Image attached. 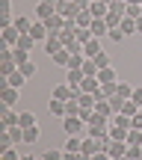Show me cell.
<instances>
[{
	"label": "cell",
	"instance_id": "1",
	"mask_svg": "<svg viewBox=\"0 0 142 160\" xmlns=\"http://www.w3.org/2000/svg\"><path fill=\"white\" fill-rule=\"evenodd\" d=\"M110 125H113V122H110L107 119V116H92V119H89V125H86V137H107V133H110Z\"/></svg>",
	"mask_w": 142,
	"mask_h": 160
},
{
	"label": "cell",
	"instance_id": "2",
	"mask_svg": "<svg viewBox=\"0 0 142 160\" xmlns=\"http://www.w3.org/2000/svg\"><path fill=\"white\" fill-rule=\"evenodd\" d=\"M62 131L68 133V137H80V133L86 131V122L80 119V116H65L62 119Z\"/></svg>",
	"mask_w": 142,
	"mask_h": 160
},
{
	"label": "cell",
	"instance_id": "3",
	"mask_svg": "<svg viewBox=\"0 0 142 160\" xmlns=\"http://www.w3.org/2000/svg\"><path fill=\"white\" fill-rule=\"evenodd\" d=\"M62 48H65V45H62V39H59L56 33H51V36H47V42H45V53H47V57H56Z\"/></svg>",
	"mask_w": 142,
	"mask_h": 160
},
{
	"label": "cell",
	"instance_id": "4",
	"mask_svg": "<svg viewBox=\"0 0 142 160\" xmlns=\"http://www.w3.org/2000/svg\"><path fill=\"white\" fill-rule=\"evenodd\" d=\"M30 36H33L36 42H42V45H45L47 36H51V30H47V24H45V21H33V30H30Z\"/></svg>",
	"mask_w": 142,
	"mask_h": 160
},
{
	"label": "cell",
	"instance_id": "5",
	"mask_svg": "<svg viewBox=\"0 0 142 160\" xmlns=\"http://www.w3.org/2000/svg\"><path fill=\"white\" fill-rule=\"evenodd\" d=\"M89 30H92V36H95V39H104V36H110V24L104 21V18H95Z\"/></svg>",
	"mask_w": 142,
	"mask_h": 160
},
{
	"label": "cell",
	"instance_id": "6",
	"mask_svg": "<svg viewBox=\"0 0 142 160\" xmlns=\"http://www.w3.org/2000/svg\"><path fill=\"white\" fill-rule=\"evenodd\" d=\"M3 125L6 128H21V113H15L12 107H3Z\"/></svg>",
	"mask_w": 142,
	"mask_h": 160
},
{
	"label": "cell",
	"instance_id": "7",
	"mask_svg": "<svg viewBox=\"0 0 142 160\" xmlns=\"http://www.w3.org/2000/svg\"><path fill=\"white\" fill-rule=\"evenodd\" d=\"M56 12V6H51V3H42L39 0V6H36V21H47V18Z\"/></svg>",
	"mask_w": 142,
	"mask_h": 160
},
{
	"label": "cell",
	"instance_id": "8",
	"mask_svg": "<svg viewBox=\"0 0 142 160\" xmlns=\"http://www.w3.org/2000/svg\"><path fill=\"white\" fill-rule=\"evenodd\" d=\"M45 24H47V30H51V33H62V27H65V18L59 15V12H53V15L47 18Z\"/></svg>",
	"mask_w": 142,
	"mask_h": 160
},
{
	"label": "cell",
	"instance_id": "9",
	"mask_svg": "<svg viewBox=\"0 0 142 160\" xmlns=\"http://www.w3.org/2000/svg\"><path fill=\"white\" fill-rule=\"evenodd\" d=\"M24 83H27V74H24L21 68H18V71H12V74L6 77V86H12V89H21Z\"/></svg>",
	"mask_w": 142,
	"mask_h": 160
},
{
	"label": "cell",
	"instance_id": "10",
	"mask_svg": "<svg viewBox=\"0 0 142 160\" xmlns=\"http://www.w3.org/2000/svg\"><path fill=\"white\" fill-rule=\"evenodd\" d=\"M53 98H59V101H71L74 89H71L68 83H59V86H53Z\"/></svg>",
	"mask_w": 142,
	"mask_h": 160
},
{
	"label": "cell",
	"instance_id": "11",
	"mask_svg": "<svg viewBox=\"0 0 142 160\" xmlns=\"http://www.w3.org/2000/svg\"><path fill=\"white\" fill-rule=\"evenodd\" d=\"M80 148H83V137H68L62 145V151H68V154H80Z\"/></svg>",
	"mask_w": 142,
	"mask_h": 160
},
{
	"label": "cell",
	"instance_id": "12",
	"mask_svg": "<svg viewBox=\"0 0 142 160\" xmlns=\"http://www.w3.org/2000/svg\"><path fill=\"white\" fill-rule=\"evenodd\" d=\"M98 53H101V39H92V42H86V45H83V57L86 59L98 57Z\"/></svg>",
	"mask_w": 142,
	"mask_h": 160
},
{
	"label": "cell",
	"instance_id": "13",
	"mask_svg": "<svg viewBox=\"0 0 142 160\" xmlns=\"http://www.w3.org/2000/svg\"><path fill=\"white\" fill-rule=\"evenodd\" d=\"M0 98H3V107H12V104H18V89L6 86V89H0Z\"/></svg>",
	"mask_w": 142,
	"mask_h": 160
},
{
	"label": "cell",
	"instance_id": "14",
	"mask_svg": "<svg viewBox=\"0 0 142 160\" xmlns=\"http://www.w3.org/2000/svg\"><path fill=\"white\" fill-rule=\"evenodd\" d=\"M47 110H51V116H56V119H65V101H59V98H51Z\"/></svg>",
	"mask_w": 142,
	"mask_h": 160
},
{
	"label": "cell",
	"instance_id": "15",
	"mask_svg": "<svg viewBox=\"0 0 142 160\" xmlns=\"http://www.w3.org/2000/svg\"><path fill=\"white\" fill-rule=\"evenodd\" d=\"M107 154L113 157V160H115V157H125V154H127V142H115V139H113L110 148H107Z\"/></svg>",
	"mask_w": 142,
	"mask_h": 160
},
{
	"label": "cell",
	"instance_id": "16",
	"mask_svg": "<svg viewBox=\"0 0 142 160\" xmlns=\"http://www.w3.org/2000/svg\"><path fill=\"white\" fill-rule=\"evenodd\" d=\"M89 12L95 18H107V12H110V6L104 3V0H95V3H89Z\"/></svg>",
	"mask_w": 142,
	"mask_h": 160
},
{
	"label": "cell",
	"instance_id": "17",
	"mask_svg": "<svg viewBox=\"0 0 142 160\" xmlns=\"http://www.w3.org/2000/svg\"><path fill=\"white\" fill-rule=\"evenodd\" d=\"M12 71H18V62H15V57H12V59H0V77H9Z\"/></svg>",
	"mask_w": 142,
	"mask_h": 160
},
{
	"label": "cell",
	"instance_id": "18",
	"mask_svg": "<svg viewBox=\"0 0 142 160\" xmlns=\"http://www.w3.org/2000/svg\"><path fill=\"white\" fill-rule=\"evenodd\" d=\"M12 27H15L18 33H30V30H33V21H30L27 15H21V18H15V24H12Z\"/></svg>",
	"mask_w": 142,
	"mask_h": 160
},
{
	"label": "cell",
	"instance_id": "19",
	"mask_svg": "<svg viewBox=\"0 0 142 160\" xmlns=\"http://www.w3.org/2000/svg\"><path fill=\"white\" fill-rule=\"evenodd\" d=\"M39 125H33V128H24V145H33L36 139H39Z\"/></svg>",
	"mask_w": 142,
	"mask_h": 160
},
{
	"label": "cell",
	"instance_id": "20",
	"mask_svg": "<svg viewBox=\"0 0 142 160\" xmlns=\"http://www.w3.org/2000/svg\"><path fill=\"white\" fill-rule=\"evenodd\" d=\"M139 110H142V107H139V104H133L130 98H127V101L121 104V116H127V119H133V116H136Z\"/></svg>",
	"mask_w": 142,
	"mask_h": 160
},
{
	"label": "cell",
	"instance_id": "21",
	"mask_svg": "<svg viewBox=\"0 0 142 160\" xmlns=\"http://www.w3.org/2000/svg\"><path fill=\"white\" fill-rule=\"evenodd\" d=\"M74 21H77V27H92V21H95V15H92L89 9H83V12L77 15V18H74Z\"/></svg>",
	"mask_w": 142,
	"mask_h": 160
},
{
	"label": "cell",
	"instance_id": "22",
	"mask_svg": "<svg viewBox=\"0 0 142 160\" xmlns=\"http://www.w3.org/2000/svg\"><path fill=\"white\" fill-rule=\"evenodd\" d=\"M74 39H77L80 45H86V42H92L95 36H92V30H89V27H77V33H74Z\"/></svg>",
	"mask_w": 142,
	"mask_h": 160
},
{
	"label": "cell",
	"instance_id": "23",
	"mask_svg": "<svg viewBox=\"0 0 142 160\" xmlns=\"http://www.w3.org/2000/svg\"><path fill=\"white\" fill-rule=\"evenodd\" d=\"M33 45H36V39L30 33H21V39H18V45L15 48H21V51H33Z\"/></svg>",
	"mask_w": 142,
	"mask_h": 160
},
{
	"label": "cell",
	"instance_id": "24",
	"mask_svg": "<svg viewBox=\"0 0 142 160\" xmlns=\"http://www.w3.org/2000/svg\"><path fill=\"white\" fill-rule=\"evenodd\" d=\"M98 80H101V83H115L119 77H115L113 65H110V68H101V71H98Z\"/></svg>",
	"mask_w": 142,
	"mask_h": 160
},
{
	"label": "cell",
	"instance_id": "25",
	"mask_svg": "<svg viewBox=\"0 0 142 160\" xmlns=\"http://www.w3.org/2000/svg\"><path fill=\"white\" fill-rule=\"evenodd\" d=\"M9 139H12V145H24V128H9Z\"/></svg>",
	"mask_w": 142,
	"mask_h": 160
},
{
	"label": "cell",
	"instance_id": "26",
	"mask_svg": "<svg viewBox=\"0 0 142 160\" xmlns=\"http://www.w3.org/2000/svg\"><path fill=\"white\" fill-rule=\"evenodd\" d=\"M104 21H107V24H110V30H113V27H121V21H125V15H119V12H113V9H110Z\"/></svg>",
	"mask_w": 142,
	"mask_h": 160
},
{
	"label": "cell",
	"instance_id": "27",
	"mask_svg": "<svg viewBox=\"0 0 142 160\" xmlns=\"http://www.w3.org/2000/svg\"><path fill=\"white\" fill-rule=\"evenodd\" d=\"M121 33H125V36H133V33H136V18H127L125 15V21H121Z\"/></svg>",
	"mask_w": 142,
	"mask_h": 160
},
{
	"label": "cell",
	"instance_id": "28",
	"mask_svg": "<svg viewBox=\"0 0 142 160\" xmlns=\"http://www.w3.org/2000/svg\"><path fill=\"white\" fill-rule=\"evenodd\" d=\"M86 74L80 68H68V86H80V80H83Z\"/></svg>",
	"mask_w": 142,
	"mask_h": 160
},
{
	"label": "cell",
	"instance_id": "29",
	"mask_svg": "<svg viewBox=\"0 0 142 160\" xmlns=\"http://www.w3.org/2000/svg\"><path fill=\"white\" fill-rule=\"evenodd\" d=\"M80 71H83L86 77H98V65H95V59H86V62H83V68H80Z\"/></svg>",
	"mask_w": 142,
	"mask_h": 160
},
{
	"label": "cell",
	"instance_id": "30",
	"mask_svg": "<svg viewBox=\"0 0 142 160\" xmlns=\"http://www.w3.org/2000/svg\"><path fill=\"white\" fill-rule=\"evenodd\" d=\"M127 145H142V131H136V128H130V133H127V139H125Z\"/></svg>",
	"mask_w": 142,
	"mask_h": 160
},
{
	"label": "cell",
	"instance_id": "31",
	"mask_svg": "<svg viewBox=\"0 0 142 160\" xmlns=\"http://www.w3.org/2000/svg\"><path fill=\"white\" fill-rule=\"evenodd\" d=\"M12 57H15L18 68H21V65H24V62H27V59H30V51H21V48H15V51H12Z\"/></svg>",
	"mask_w": 142,
	"mask_h": 160
},
{
	"label": "cell",
	"instance_id": "32",
	"mask_svg": "<svg viewBox=\"0 0 142 160\" xmlns=\"http://www.w3.org/2000/svg\"><path fill=\"white\" fill-rule=\"evenodd\" d=\"M53 62H56V65H65V68H68V62H71V53L62 48V51H59L56 57H53Z\"/></svg>",
	"mask_w": 142,
	"mask_h": 160
},
{
	"label": "cell",
	"instance_id": "33",
	"mask_svg": "<svg viewBox=\"0 0 142 160\" xmlns=\"http://www.w3.org/2000/svg\"><path fill=\"white\" fill-rule=\"evenodd\" d=\"M92 59H95V65H98V71H101V68H110V53H98V57H92Z\"/></svg>",
	"mask_w": 142,
	"mask_h": 160
},
{
	"label": "cell",
	"instance_id": "34",
	"mask_svg": "<svg viewBox=\"0 0 142 160\" xmlns=\"http://www.w3.org/2000/svg\"><path fill=\"white\" fill-rule=\"evenodd\" d=\"M133 89H136V86H130V83H125V80H119V95H121V98H130Z\"/></svg>",
	"mask_w": 142,
	"mask_h": 160
},
{
	"label": "cell",
	"instance_id": "35",
	"mask_svg": "<svg viewBox=\"0 0 142 160\" xmlns=\"http://www.w3.org/2000/svg\"><path fill=\"white\" fill-rule=\"evenodd\" d=\"M62 154H65L62 148H47V151H45V157H42V160H62Z\"/></svg>",
	"mask_w": 142,
	"mask_h": 160
},
{
	"label": "cell",
	"instance_id": "36",
	"mask_svg": "<svg viewBox=\"0 0 142 160\" xmlns=\"http://www.w3.org/2000/svg\"><path fill=\"white\" fill-rule=\"evenodd\" d=\"M33 125H36V116L24 110V113H21V128H33Z\"/></svg>",
	"mask_w": 142,
	"mask_h": 160
},
{
	"label": "cell",
	"instance_id": "37",
	"mask_svg": "<svg viewBox=\"0 0 142 160\" xmlns=\"http://www.w3.org/2000/svg\"><path fill=\"white\" fill-rule=\"evenodd\" d=\"M127 157L130 160H142V145H127Z\"/></svg>",
	"mask_w": 142,
	"mask_h": 160
},
{
	"label": "cell",
	"instance_id": "38",
	"mask_svg": "<svg viewBox=\"0 0 142 160\" xmlns=\"http://www.w3.org/2000/svg\"><path fill=\"white\" fill-rule=\"evenodd\" d=\"M21 71H24V74H27V80H30V77L36 74V62H33V59H27V62L21 65Z\"/></svg>",
	"mask_w": 142,
	"mask_h": 160
},
{
	"label": "cell",
	"instance_id": "39",
	"mask_svg": "<svg viewBox=\"0 0 142 160\" xmlns=\"http://www.w3.org/2000/svg\"><path fill=\"white\" fill-rule=\"evenodd\" d=\"M0 160H21V154L12 151V148H6V151H0Z\"/></svg>",
	"mask_w": 142,
	"mask_h": 160
},
{
	"label": "cell",
	"instance_id": "40",
	"mask_svg": "<svg viewBox=\"0 0 142 160\" xmlns=\"http://www.w3.org/2000/svg\"><path fill=\"white\" fill-rule=\"evenodd\" d=\"M0 15H12V0H0Z\"/></svg>",
	"mask_w": 142,
	"mask_h": 160
},
{
	"label": "cell",
	"instance_id": "41",
	"mask_svg": "<svg viewBox=\"0 0 142 160\" xmlns=\"http://www.w3.org/2000/svg\"><path fill=\"white\" fill-rule=\"evenodd\" d=\"M110 39H113V42H121V39H125V33H121V27H113V30H110Z\"/></svg>",
	"mask_w": 142,
	"mask_h": 160
},
{
	"label": "cell",
	"instance_id": "42",
	"mask_svg": "<svg viewBox=\"0 0 142 160\" xmlns=\"http://www.w3.org/2000/svg\"><path fill=\"white\" fill-rule=\"evenodd\" d=\"M130 101H133V104H139V107H142V86H136V89H133Z\"/></svg>",
	"mask_w": 142,
	"mask_h": 160
},
{
	"label": "cell",
	"instance_id": "43",
	"mask_svg": "<svg viewBox=\"0 0 142 160\" xmlns=\"http://www.w3.org/2000/svg\"><path fill=\"white\" fill-rule=\"evenodd\" d=\"M142 15V6H127V18H139Z\"/></svg>",
	"mask_w": 142,
	"mask_h": 160
},
{
	"label": "cell",
	"instance_id": "44",
	"mask_svg": "<svg viewBox=\"0 0 142 160\" xmlns=\"http://www.w3.org/2000/svg\"><path fill=\"white\" fill-rule=\"evenodd\" d=\"M92 160H113V157H110V154H107V151H98V154H95V157H92Z\"/></svg>",
	"mask_w": 142,
	"mask_h": 160
},
{
	"label": "cell",
	"instance_id": "45",
	"mask_svg": "<svg viewBox=\"0 0 142 160\" xmlns=\"http://www.w3.org/2000/svg\"><path fill=\"white\" fill-rule=\"evenodd\" d=\"M80 154H68V151H65V154H62V160H77Z\"/></svg>",
	"mask_w": 142,
	"mask_h": 160
},
{
	"label": "cell",
	"instance_id": "46",
	"mask_svg": "<svg viewBox=\"0 0 142 160\" xmlns=\"http://www.w3.org/2000/svg\"><path fill=\"white\" fill-rule=\"evenodd\" d=\"M127 6H142V0H125Z\"/></svg>",
	"mask_w": 142,
	"mask_h": 160
},
{
	"label": "cell",
	"instance_id": "47",
	"mask_svg": "<svg viewBox=\"0 0 142 160\" xmlns=\"http://www.w3.org/2000/svg\"><path fill=\"white\" fill-rule=\"evenodd\" d=\"M136 33H142V15L136 18Z\"/></svg>",
	"mask_w": 142,
	"mask_h": 160
},
{
	"label": "cell",
	"instance_id": "48",
	"mask_svg": "<svg viewBox=\"0 0 142 160\" xmlns=\"http://www.w3.org/2000/svg\"><path fill=\"white\" fill-rule=\"evenodd\" d=\"M21 160H36V157L33 154H21Z\"/></svg>",
	"mask_w": 142,
	"mask_h": 160
},
{
	"label": "cell",
	"instance_id": "49",
	"mask_svg": "<svg viewBox=\"0 0 142 160\" xmlns=\"http://www.w3.org/2000/svg\"><path fill=\"white\" fill-rule=\"evenodd\" d=\"M77 160H92V154H80V157H77Z\"/></svg>",
	"mask_w": 142,
	"mask_h": 160
},
{
	"label": "cell",
	"instance_id": "50",
	"mask_svg": "<svg viewBox=\"0 0 142 160\" xmlns=\"http://www.w3.org/2000/svg\"><path fill=\"white\" fill-rule=\"evenodd\" d=\"M42 3H51V6H56V3H59V0H42Z\"/></svg>",
	"mask_w": 142,
	"mask_h": 160
},
{
	"label": "cell",
	"instance_id": "51",
	"mask_svg": "<svg viewBox=\"0 0 142 160\" xmlns=\"http://www.w3.org/2000/svg\"><path fill=\"white\" fill-rule=\"evenodd\" d=\"M115 160H130V157H127V154H125V157H115Z\"/></svg>",
	"mask_w": 142,
	"mask_h": 160
},
{
	"label": "cell",
	"instance_id": "52",
	"mask_svg": "<svg viewBox=\"0 0 142 160\" xmlns=\"http://www.w3.org/2000/svg\"><path fill=\"white\" fill-rule=\"evenodd\" d=\"M83 3H86V6H89V3H95V0H83Z\"/></svg>",
	"mask_w": 142,
	"mask_h": 160
},
{
	"label": "cell",
	"instance_id": "53",
	"mask_svg": "<svg viewBox=\"0 0 142 160\" xmlns=\"http://www.w3.org/2000/svg\"><path fill=\"white\" fill-rule=\"evenodd\" d=\"M104 3H107V6H110V3H113V0H104Z\"/></svg>",
	"mask_w": 142,
	"mask_h": 160
}]
</instances>
